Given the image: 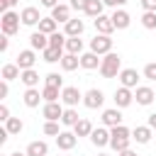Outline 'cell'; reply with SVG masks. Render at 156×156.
<instances>
[{
    "mask_svg": "<svg viewBox=\"0 0 156 156\" xmlns=\"http://www.w3.org/2000/svg\"><path fill=\"white\" fill-rule=\"evenodd\" d=\"M71 10H73L71 5H63V2H58V5L51 10V17H54L56 22H63V24H66V22L71 20Z\"/></svg>",
    "mask_w": 156,
    "mask_h": 156,
    "instance_id": "21",
    "label": "cell"
},
{
    "mask_svg": "<svg viewBox=\"0 0 156 156\" xmlns=\"http://www.w3.org/2000/svg\"><path fill=\"white\" fill-rule=\"evenodd\" d=\"M20 17H22V24H27V27H34V24H39L41 22V15H39V10L37 7H24L22 12H20Z\"/></svg>",
    "mask_w": 156,
    "mask_h": 156,
    "instance_id": "16",
    "label": "cell"
},
{
    "mask_svg": "<svg viewBox=\"0 0 156 156\" xmlns=\"http://www.w3.org/2000/svg\"><path fill=\"white\" fill-rule=\"evenodd\" d=\"M15 63L20 66V71L34 68V63H37V54H34V49H24V51H20V54H17V61H15Z\"/></svg>",
    "mask_w": 156,
    "mask_h": 156,
    "instance_id": "10",
    "label": "cell"
},
{
    "mask_svg": "<svg viewBox=\"0 0 156 156\" xmlns=\"http://www.w3.org/2000/svg\"><path fill=\"white\" fill-rule=\"evenodd\" d=\"M20 0H0V10L2 12H10V7H15Z\"/></svg>",
    "mask_w": 156,
    "mask_h": 156,
    "instance_id": "43",
    "label": "cell"
},
{
    "mask_svg": "<svg viewBox=\"0 0 156 156\" xmlns=\"http://www.w3.org/2000/svg\"><path fill=\"white\" fill-rule=\"evenodd\" d=\"M61 102H63L66 107H76L78 102H83V93H80L76 85H66V88L61 90Z\"/></svg>",
    "mask_w": 156,
    "mask_h": 156,
    "instance_id": "5",
    "label": "cell"
},
{
    "mask_svg": "<svg viewBox=\"0 0 156 156\" xmlns=\"http://www.w3.org/2000/svg\"><path fill=\"white\" fill-rule=\"evenodd\" d=\"M102 10H105V2H102V0H90V2H88L85 15H88V17H93V20H98V17L102 15Z\"/></svg>",
    "mask_w": 156,
    "mask_h": 156,
    "instance_id": "33",
    "label": "cell"
},
{
    "mask_svg": "<svg viewBox=\"0 0 156 156\" xmlns=\"http://www.w3.org/2000/svg\"><path fill=\"white\" fill-rule=\"evenodd\" d=\"M90 51H93V54H98V56L110 54V51H112V39H110V37H105V34H95V37L90 39Z\"/></svg>",
    "mask_w": 156,
    "mask_h": 156,
    "instance_id": "3",
    "label": "cell"
},
{
    "mask_svg": "<svg viewBox=\"0 0 156 156\" xmlns=\"http://www.w3.org/2000/svg\"><path fill=\"white\" fill-rule=\"evenodd\" d=\"M7 136H10V134H7V129L2 127V129H0V146H2L5 141H7Z\"/></svg>",
    "mask_w": 156,
    "mask_h": 156,
    "instance_id": "50",
    "label": "cell"
},
{
    "mask_svg": "<svg viewBox=\"0 0 156 156\" xmlns=\"http://www.w3.org/2000/svg\"><path fill=\"white\" fill-rule=\"evenodd\" d=\"M39 2H41L44 7H49V10H54V7L58 5V0H39Z\"/></svg>",
    "mask_w": 156,
    "mask_h": 156,
    "instance_id": "48",
    "label": "cell"
},
{
    "mask_svg": "<svg viewBox=\"0 0 156 156\" xmlns=\"http://www.w3.org/2000/svg\"><path fill=\"white\" fill-rule=\"evenodd\" d=\"M0 119H2V122H7V119H10V107H7L5 102L0 105Z\"/></svg>",
    "mask_w": 156,
    "mask_h": 156,
    "instance_id": "46",
    "label": "cell"
},
{
    "mask_svg": "<svg viewBox=\"0 0 156 156\" xmlns=\"http://www.w3.org/2000/svg\"><path fill=\"white\" fill-rule=\"evenodd\" d=\"M7 49H10V37L2 34V37H0V51H7Z\"/></svg>",
    "mask_w": 156,
    "mask_h": 156,
    "instance_id": "47",
    "label": "cell"
},
{
    "mask_svg": "<svg viewBox=\"0 0 156 156\" xmlns=\"http://www.w3.org/2000/svg\"><path fill=\"white\" fill-rule=\"evenodd\" d=\"M22 100H24L27 107H39V102H41L44 98H41V93H39L37 88H27L24 95H22Z\"/></svg>",
    "mask_w": 156,
    "mask_h": 156,
    "instance_id": "22",
    "label": "cell"
},
{
    "mask_svg": "<svg viewBox=\"0 0 156 156\" xmlns=\"http://www.w3.org/2000/svg\"><path fill=\"white\" fill-rule=\"evenodd\" d=\"M5 129H7V134H20V132L24 129V122H22L20 117H10V119L5 122Z\"/></svg>",
    "mask_w": 156,
    "mask_h": 156,
    "instance_id": "34",
    "label": "cell"
},
{
    "mask_svg": "<svg viewBox=\"0 0 156 156\" xmlns=\"http://www.w3.org/2000/svg\"><path fill=\"white\" fill-rule=\"evenodd\" d=\"M66 54L80 56V54H83V39H80V37H68V39H66Z\"/></svg>",
    "mask_w": 156,
    "mask_h": 156,
    "instance_id": "27",
    "label": "cell"
},
{
    "mask_svg": "<svg viewBox=\"0 0 156 156\" xmlns=\"http://www.w3.org/2000/svg\"><path fill=\"white\" fill-rule=\"evenodd\" d=\"M144 78L146 80H156V61H151V63L144 66Z\"/></svg>",
    "mask_w": 156,
    "mask_h": 156,
    "instance_id": "40",
    "label": "cell"
},
{
    "mask_svg": "<svg viewBox=\"0 0 156 156\" xmlns=\"http://www.w3.org/2000/svg\"><path fill=\"white\" fill-rule=\"evenodd\" d=\"M27 156H46L49 154V144L46 141H29V146H27V151H24Z\"/></svg>",
    "mask_w": 156,
    "mask_h": 156,
    "instance_id": "23",
    "label": "cell"
},
{
    "mask_svg": "<svg viewBox=\"0 0 156 156\" xmlns=\"http://www.w3.org/2000/svg\"><path fill=\"white\" fill-rule=\"evenodd\" d=\"M115 107H129L132 102H134V93H132V88H124V85H119L117 90H115Z\"/></svg>",
    "mask_w": 156,
    "mask_h": 156,
    "instance_id": "7",
    "label": "cell"
},
{
    "mask_svg": "<svg viewBox=\"0 0 156 156\" xmlns=\"http://www.w3.org/2000/svg\"><path fill=\"white\" fill-rule=\"evenodd\" d=\"M76 144H78V136H76V132H61V134L56 136V146H58L61 151H71Z\"/></svg>",
    "mask_w": 156,
    "mask_h": 156,
    "instance_id": "14",
    "label": "cell"
},
{
    "mask_svg": "<svg viewBox=\"0 0 156 156\" xmlns=\"http://www.w3.org/2000/svg\"><path fill=\"white\" fill-rule=\"evenodd\" d=\"M119 83L124 85V88H139L136 83H139V73H136V68H122L119 71Z\"/></svg>",
    "mask_w": 156,
    "mask_h": 156,
    "instance_id": "11",
    "label": "cell"
},
{
    "mask_svg": "<svg viewBox=\"0 0 156 156\" xmlns=\"http://www.w3.org/2000/svg\"><path fill=\"white\" fill-rule=\"evenodd\" d=\"M83 29H85V24H83V20H78V17H71V20L63 24V34H66V37H80Z\"/></svg>",
    "mask_w": 156,
    "mask_h": 156,
    "instance_id": "17",
    "label": "cell"
},
{
    "mask_svg": "<svg viewBox=\"0 0 156 156\" xmlns=\"http://www.w3.org/2000/svg\"><path fill=\"white\" fill-rule=\"evenodd\" d=\"M93 129H95V127H93V122H90V119H85V117H80V119H78V124L73 127L76 136H90V134H93Z\"/></svg>",
    "mask_w": 156,
    "mask_h": 156,
    "instance_id": "26",
    "label": "cell"
},
{
    "mask_svg": "<svg viewBox=\"0 0 156 156\" xmlns=\"http://www.w3.org/2000/svg\"><path fill=\"white\" fill-rule=\"evenodd\" d=\"M41 58H44L46 63H56V61L63 58V49H54V46H49V49L41 51Z\"/></svg>",
    "mask_w": 156,
    "mask_h": 156,
    "instance_id": "31",
    "label": "cell"
},
{
    "mask_svg": "<svg viewBox=\"0 0 156 156\" xmlns=\"http://www.w3.org/2000/svg\"><path fill=\"white\" fill-rule=\"evenodd\" d=\"M93 24H95V29H98V34H105V37H110V34L115 32V24H112V17H107V15H100L98 20H93Z\"/></svg>",
    "mask_w": 156,
    "mask_h": 156,
    "instance_id": "18",
    "label": "cell"
},
{
    "mask_svg": "<svg viewBox=\"0 0 156 156\" xmlns=\"http://www.w3.org/2000/svg\"><path fill=\"white\" fill-rule=\"evenodd\" d=\"M100 76L102 78H117L119 76V71H122V56L119 54H115V51H110V54H105L102 56V63H100Z\"/></svg>",
    "mask_w": 156,
    "mask_h": 156,
    "instance_id": "1",
    "label": "cell"
},
{
    "mask_svg": "<svg viewBox=\"0 0 156 156\" xmlns=\"http://www.w3.org/2000/svg\"><path fill=\"white\" fill-rule=\"evenodd\" d=\"M63 110H66V107L61 105V100H58V102H44L41 115H44V119H46V122H61Z\"/></svg>",
    "mask_w": 156,
    "mask_h": 156,
    "instance_id": "4",
    "label": "cell"
},
{
    "mask_svg": "<svg viewBox=\"0 0 156 156\" xmlns=\"http://www.w3.org/2000/svg\"><path fill=\"white\" fill-rule=\"evenodd\" d=\"M151 136H154V129H151L149 124H139V127L132 129V139H134L136 144H149Z\"/></svg>",
    "mask_w": 156,
    "mask_h": 156,
    "instance_id": "13",
    "label": "cell"
},
{
    "mask_svg": "<svg viewBox=\"0 0 156 156\" xmlns=\"http://www.w3.org/2000/svg\"><path fill=\"white\" fill-rule=\"evenodd\" d=\"M102 102H105V95H102V90H98V88H90L88 93H83V105H85L88 110H98V107H102Z\"/></svg>",
    "mask_w": 156,
    "mask_h": 156,
    "instance_id": "6",
    "label": "cell"
},
{
    "mask_svg": "<svg viewBox=\"0 0 156 156\" xmlns=\"http://www.w3.org/2000/svg\"><path fill=\"white\" fill-rule=\"evenodd\" d=\"M20 22H22V17L17 15V12H2V20H0V29H2V34L5 37H12V34H17L20 32Z\"/></svg>",
    "mask_w": 156,
    "mask_h": 156,
    "instance_id": "2",
    "label": "cell"
},
{
    "mask_svg": "<svg viewBox=\"0 0 156 156\" xmlns=\"http://www.w3.org/2000/svg\"><path fill=\"white\" fill-rule=\"evenodd\" d=\"M7 156H27V154H20V151H15V154H7Z\"/></svg>",
    "mask_w": 156,
    "mask_h": 156,
    "instance_id": "52",
    "label": "cell"
},
{
    "mask_svg": "<svg viewBox=\"0 0 156 156\" xmlns=\"http://www.w3.org/2000/svg\"><path fill=\"white\" fill-rule=\"evenodd\" d=\"M100 63H102V58H100L98 54H93V51L80 54V68H85V71H95V68H100Z\"/></svg>",
    "mask_w": 156,
    "mask_h": 156,
    "instance_id": "19",
    "label": "cell"
},
{
    "mask_svg": "<svg viewBox=\"0 0 156 156\" xmlns=\"http://www.w3.org/2000/svg\"><path fill=\"white\" fill-rule=\"evenodd\" d=\"M7 93H10V85H7V80H2V83H0V100H2V102H5Z\"/></svg>",
    "mask_w": 156,
    "mask_h": 156,
    "instance_id": "45",
    "label": "cell"
},
{
    "mask_svg": "<svg viewBox=\"0 0 156 156\" xmlns=\"http://www.w3.org/2000/svg\"><path fill=\"white\" fill-rule=\"evenodd\" d=\"M44 85H51V88H66L63 85V78L58 73H46L44 76Z\"/></svg>",
    "mask_w": 156,
    "mask_h": 156,
    "instance_id": "36",
    "label": "cell"
},
{
    "mask_svg": "<svg viewBox=\"0 0 156 156\" xmlns=\"http://www.w3.org/2000/svg\"><path fill=\"white\" fill-rule=\"evenodd\" d=\"M20 80H22L27 88H37V85H39V73H37L34 68H27V71H22Z\"/></svg>",
    "mask_w": 156,
    "mask_h": 156,
    "instance_id": "28",
    "label": "cell"
},
{
    "mask_svg": "<svg viewBox=\"0 0 156 156\" xmlns=\"http://www.w3.org/2000/svg\"><path fill=\"white\" fill-rule=\"evenodd\" d=\"M29 46H32L34 51H44V49H49V37H46L44 32H32Z\"/></svg>",
    "mask_w": 156,
    "mask_h": 156,
    "instance_id": "20",
    "label": "cell"
},
{
    "mask_svg": "<svg viewBox=\"0 0 156 156\" xmlns=\"http://www.w3.org/2000/svg\"><path fill=\"white\" fill-rule=\"evenodd\" d=\"M146 124H149L151 129H156V112H151V115H149V119H146Z\"/></svg>",
    "mask_w": 156,
    "mask_h": 156,
    "instance_id": "49",
    "label": "cell"
},
{
    "mask_svg": "<svg viewBox=\"0 0 156 156\" xmlns=\"http://www.w3.org/2000/svg\"><path fill=\"white\" fill-rule=\"evenodd\" d=\"M56 27H58V22L49 15V17H41V22H39V32H44L46 37H51L54 32H56Z\"/></svg>",
    "mask_w": 156,
    "mask_h": 156,
    "instance_id": "30",
    "label": "cell"
},
{
    "mask_svg": "<svg viewBox=\"0 0 156 156\" xmlns=\"http://www.w3.org/2000/svg\"><path fill=\"white\" fill-rule=\"evenodd\" d=\"M110 17H112V24H115V29H127V27L132 24V17H129V12H127L124 7L115 10Z\"/></svg>",
    "mask_w": 156,
    "mask_h": 156,
    "instance_id": "15",
    "label": "cell"
},
{
    "mask_svg": "<svg viewBox=\"0 0 156 156\" xmlns=\"http://www.w3.org/2000/svg\"><path fill=\"white\" fill-rule=\"evenodd\" d=\"M144 12H156V0H141Z\"/></svg>",
    "mask_w": 156,
    "mask_h": 156,
    "instance_id": "42",
    "label": "cell"
},
{
    "mask_svg": "<svg viewBox=\"0 0 156 156\" xmlns=\"http://www.w3.org/2000/svg\"><path fill=\"white\" fill-rule=\"evenodd\" d=\"M61 90H63V88L44 85V88H41V98H44V102H58V100H61Z\"/></svg>",
    "mask_w": 156,
    "mask_h": 156,
    "instance_id": "29",
    "label": "cell"
},
{
    "mask_svg": "<svg viewBox=\"0 0 156 156\" xmlns=\"http://www.w3.org/2000/svg\"><path fill=\"white\" fill-rule=\"evenodd\" d=\"M58 63H61V68L68 73V71H76V68L80 66V56H76V54H63V58H61Z\"/></svg>",
    "mask_w": 156,
    "mask_h": 156,
    "instance_id": "24",
    "label": "cell"
},
{
    "mask_svg": "<svg viewBox=\"0 0 156 156\" xmlns=\"http://www.w3.org/2000/svg\"><path fill=\"white\" fill-rule=\"evenodd\" d=\"M117 156H136V151H132V149H127V151H119Z\"/></svg>",
    "mask_w": 156,
    "mask_h": 156,
    "instance_id": "51",
    "label": "cell"
},
{
    "mask_svg": "<svg viewBox=\"0 0 156 156\" xmlns=\"http://www.w3.org/2000/svg\"><path fill=\"white\" fill-rule=\"evenodd\" d=\"M66 34L63 32H54L51 37H49V46H54V49H66Z\"/></svg>",
    "mask_w": 156,
    "mask_h": 156,
    "instance_id": "35",
    "label": "cell"
},
{
    "mask_svg": "<svg viewBox=\"0 0 156 156\" xmlns=\"http://www.w3.org/2000/svg\"><path fill=\"white\" fill-rule=\"evenodd\" d=\"M107 7H115V10H119L122 5H127V0H102Z\"/></svg>",
    "mask_w": 156,
    "mask_h": 156,
    "instance_id": "44",
    "label": "cell"
},
{
    "mask_svg": "<svg viewBox=\"0 0 156 156\" xmlns=\"http://www.w3.org/2000/svg\"><path fill=\"white\" fill-rule=\"evenodd\" d=\"M110 134H112V139H132V129H127L124 124L112 127V129H110Z\"/></svg>",
    "mask_w": 156,
    "mask_h": 156,
    "instance_id": "37",
    "label": "cell"
},
{
    "mask_svg": "<svg viewBox=\"0 0 156 156\" xmlns=\"http://www.w3.org/2000/svg\"><path fill=\"white\" fill-rule=\"evenodd\" d=\"M63 129L58 127V122H44V134L46 136H58Z\"/></svg>",
    "mask_w": 156,
    "mask_h": 156,
    "instance_id": "39",
    "label": "cell"
},
{
    "mask_svg": "<svg viewBox=\"0 0 156 156\" xmlns=\"http://www.w3.org/2000/svg\"><path fill=\"white\" fill-rule=\"evenodd\" d=\"M119 124H122V112H119V107L102 110V127L112 129V127H119Z\"/></svg>",
    "mask_w": 156,
    "mask_h": 156,
    "instance_id": "8",
    "label": "cell"
},
{
    "mask_svg": "<svg viewBox=\"0 0 156 156\" xmlns=\"http://www.w3.org/2000/svg\"><path fill=\"white\" fill-rule=\"evenodd\" d=\"M78 119H80L78 110H76V107H66V110H63V117H61V124H63V127H76Z\"/></svg>",
    "mask_w": 156,
    "mask_h": 156,
    "instance_id": "25",
    "label": "cell"
},
{
    "mask_svg": "<svg viewBox=\"0 0 156 156\" xmlns=\"http://www.w3.org/2000/svg\"><path fill=\"white\" fill-rule=\"evenodd\" d=\"M98 156H107V154H98Z\"/></svg>",
    "mask_w": 156,
    "mask_h": 156,
    "instance_id": "53",
    "label": "cell"
},
{
    "mask_svg": "<svg viewBox=\"0 0 156 156\" xmlns=\"http://www.w3.org/2000/svg\"><path fill=\"white\" fill-rule=\"evenodd\" d=\"M141 27L144 29H156V12H144L141 15Z\"/></svg>",
    "mask_w": 156,
    "mask_h": 156,
    "instance_id": "38",
    "label": "cell"
},
{
    "mask_svg": "<svg viewBox=\"0 0 156 156\" xmlns=\"http://www.w3.org/2000/svg\"><path fill=\"white\" fill-rule=\"evenodd\" d=\"M154 98H156V93L149 88V85H139L136 90H134V100H136V105H151L154 102Z\"/></svg>",
    "mask_w": 156,
    "mask_h": 156,
    "instance_id": "12",
    "label": "cell"
},
{
    "mask_svg": "<svg viewBox=\"0 0 156 156\" xmlns=\"http://www.w3.org/2000/svg\"><path fill=\"white\" fill-rule=\"evenodd\" d=\"M88 2H90V0H71V7L78 10V12H85V10H88Z\"/></svg>",
    "mask_w": 156,
    "mask_h": 156,
    "instance_id": "41",
    "label": "cell"
},
{
    "mask_svg": "<svg viewBox=\"0 0 156 156\" xmlns=\"http://www.w3.org/2000/svg\"><path fill=\"white\" fill-rule=\"evenodd\" d=\"M110 139H112V134H110V129H107V127H95V129H93V134H90V141H93L98 149L110 146Z\"/></svg>",
    "mask_w": 156,
    "mask_h": 156,
    "instance_id": "9",
    "label": "cell"
},
{
    "mask_svg": "<svg viewBox=\"0 0 156 156\" xmlns=\"http://www.w3.org/2000/svg\"><path fill=\"white\" fill-rule=\"evenodd\" d=\"M22 76V71H20V66L17 63H5L2 66V80H15V78H20Z\"/></svg>",
    "mask_w": 156,
    "mask_h": 156,
    "instance_id": "32",
    "label": "cell"
}]
</instances>
